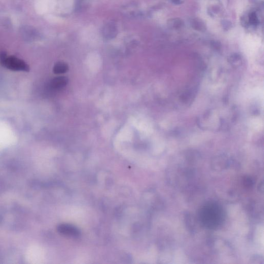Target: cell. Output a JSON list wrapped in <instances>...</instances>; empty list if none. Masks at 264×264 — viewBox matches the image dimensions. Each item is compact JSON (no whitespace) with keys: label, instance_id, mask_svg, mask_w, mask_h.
Wrapping results in <instances>:
<instances>
[{"label":"cell","instance_id":"obj_6","mask_svg":"<svg viewBox=\"0 0 264 264\" xmlns=\"http://www.w3.org/2000/svg\"><path fill=\"white\" fill-rule=\"evenodd\" d=\"M103 34L104 37L108 39L114 38L117 34L116 27L113 23H108L104 27Z\"/></svg>","mask_w":264,"mask_h":264},{"label":"cell","instance_id":"obj_3","mask_svg":"<svg viewBox=\"0 0 264 264\" xmlns=\"http://www.w3.org/2000/svg\"><path fill=\"white\" fill-rule=\"evenodd\" d=\"M20 34L25 40L33 41L37 38L38 33L34 27L24 25L20 29Z\"/></svg>","mask_w":264,"mask_h":264},{"label":"cell","instance_id":"obj_2","mask_svg":"<svg viewBox=\"0 0 264 264\" xmlns=\"http://www.w3.org/2000/svg\"><path fill=\"white\" fill-rule=\"evenodd\" d=\"M0 62L4 67L11 70L26 72L29 71L28 66L23 60L13 56L7 57L4 52L0 55Z\"/></svg>","mask_w":264,"mask_h":264},{"label":"cell","instance_id":"obj_4","mask_svg":"<svg viewBox=\"0 0 264 264\" xmlns=\"http://www.w3.org/2000/svg\"><path fill=\"white\" fill-rule=\"evenodd\" d=\"M58 230L60 233L66 236L77 237L79 235V232L77 228L69 224H62L59 226Z\"/></svg>","mask_w":264,"mask_h":264},{"label":"cell","instance_id":"obj_5","mask_svg":"<svg viewBox=\"0 0 264 264\" xmlns=\"http://www.w3.org/2000/svg\"><path fill=\"white\" fill-rule=\"evenodd\" d=\"M68 82V79L66 77L61 76L54 78L50 83L49 87L51 90H59L66 86Z\"/></svg>","mask_w":264,"mask_h":264},{"label":"cell","instance_id":"obj_1","mask_svg":"<svg viewBox=\"0 0 264 264\" xmlns=\"http://www.w3.org/2000/svg\"><path fill=\"white\" fill-rule=\"evenodd\" d=\"M199 218L203 227L209 230H216L224 223L225 212L218 203L208 201L199 211Z\"/></svg>","mask_w":264,"mask_h":264},{"label":"cell","instance_id":"obj_7","mask_svg":"<svg viewBox=\"0 0 264 264\" xmlns=\"http://www.w3.org/2000/svg\"><path fill=\"white\" fill-rule=\"evenodd\" d=\"M68 69L67 64L63 62H59L54 66L53 71L55 74H61L65 73Z\"/></svg>","mask_w":264,"mask_h":264}]
</instances>
